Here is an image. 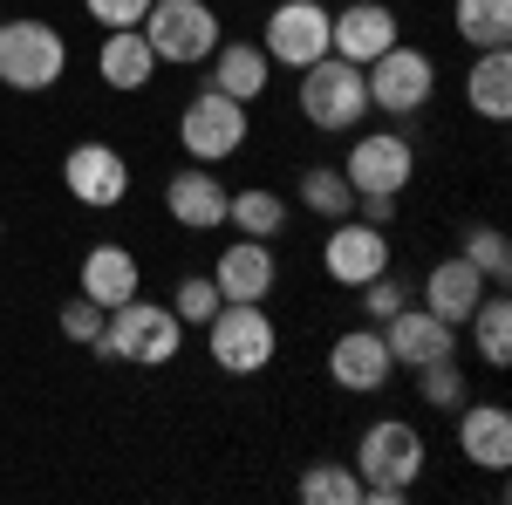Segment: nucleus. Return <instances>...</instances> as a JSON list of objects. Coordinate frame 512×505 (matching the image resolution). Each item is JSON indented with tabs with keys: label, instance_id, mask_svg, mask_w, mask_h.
Segmentation results:
<instances>
[{
	"label": "nucleus",
	"instance_id": "nucleus-9",
	"mask_svg": "<svg viewBox=\"0 0 512 505\" xmlns=\"http://www.w3.org/2000/svg\"><path fill=\"white\" fill-rule=\"evenodd\" d=\"M403 41V21H396L390 0H349V7H328V55H342L355 69H369L383 48Z\"/></svg>",
	"mask_w": 512,
	"mask_h": 505
},
{
	"label": "nucleus",
	"instance_id": "nucleus-20",
	"mask_svg": "<svg viewBox=\"0 0 512 505\" xmlns=\"http://www.w3.org/2000/svg\"><path fill=\"white\" fill-rule=\"evenodd\" d=\"M158 55H151V41L144 28H103V48H96V76L110 82L117 96H137V89H151L158 82Z\"/></svg>",
	"mask_w": 512,
	"mask_h": 505
},
{
	"label": "nucleus",
	"instance_id": "nucleus-3",
	"mask_svg": "<svg viewBox=\"0 0 512 505\" xmlns=\"http://www.w3.org/2000/svg\"><path fill=\"white\" fill-rule=\"evenodd\" d=\"M198 335H205V355L226 376H260V369H274V355H280V328L267 314V301H226Z\"/></svg>",
	"mask_w": 512,
	"mask_h": 505
},
{
	"label": "nucleus",
	"instance_id": "nucleus-26",
	"mask_svg": "<svg viewBox=\"0 0 512 505\" xmlns=\"http://www.w3.org/2000/svg\"><path fill=\"white\" fill-rule=\"evenodd\" d=\"M451 28L465 48H506L512 41V0H451Z\"/></svg>",
	"mask_w": 512,
	"mask_h": 505
},
{
	"label": "nucleus",
	"instance_id": "nucleus-23",
	"mask_svg": "<svg viewBox=\"0 0 512 505\" xmlns=\"http://www.w3.org/2000/svg\"><path fill=\"white\" fill-rule=\"evenodd\" d=\"M465 110L485 117V123H506L512 117V55H506V48H478V55H472Z\"/></svg>",
	"mask_w": 512,
	"mask_h": 505
},
{
	"label": "nucleus",
	"instance_id": "nucleus-28",
	"mask_svg": "<svg viewBox=\"0 0 512 505\" xmlns=\"http://www.w3.org/2000/svg\"><path fill=\"white\" fill-rule=\"evenodd\" d=\"M308 505H362V478H355L349 458H321V465L301 471V485H294Z\"/></svg>",
	"mask_w": 512,
	"mask_h": 505
},
{
	"label": "nucleus",
	"instance_id": "nucleus-21",
	"mask_svg": "<svg viewBox=\"0 0 512 505\" xmlns=\"http://www.w3.org/2000/svg\"><path fill=\"white\" fill-rule=\"evenodd\" d=\"M485 287H492V280H485V273H478L472 260H465V253H451V260H437V267L424 273V294H417V301H424V308H431L437 321L465 328V314H472L478 301H485Z\"/></svg>",
	"mask_w": 512,
	"mask_h": 505
},
{
	"label": "nucleus",
	"instance_id": "nucleus-25",
	"mask_svg": "<svg viewBox=\"0 0 512 505\" xmlns=\"http://www.w3.org/2000/svg\"><path fill=\"white\" fill-rule=\"evenodd\" d=\"M226 226L246 239H280L287 233V198L267 192V185H246V192L226 198Z\"/></svg>",
	"mask_w": 512,
	"mask_h": 505
},
{
	"label": "nucleus",
	"instance_id": "nucleus-34",
	"mask_svg": "<svg viewBox=\"0 0 512 505\" xmlns=\"http://www.w3.org/2000/svg\"><path fill=\"white\" fill-rule=\"evenodd\" d=\"M82 7H89L96 28H137L151 14V0H82Z\"/></svg>",
	"mask_w": 512,
	"mask_h": 505
},
{
	"label": "nucleus",
	"instance_id": "nucleus-15",
	"mask_svg": "<svg viewBox=\"0 0 512 505\" xmlns=\"http://www.w3.org/2000/svg\"><path fill=\"white\" fill-rule=\"evenodd\" d=\"M328 376H335V389H349V396H376V389L396 376L383 328H376V321L342 328V335H335V349H328Z\"/></svg>",
	"mask_w": 512,
	"mask_h": 505
},
{
	"label": "nucleus",
	"instance_id": "nucleus-27",
	"mask_svg": "<svg viewBox=\"0 0 512 505\" xmlns=\"http://www.w3.org/2000/svg\"><path fill=\"white\" fill-rule=\"evenodd\" d=\"M301 205H308L315 219H328V226L349 219L355 212V185L342 178V164H308V171H301Z\"/></svg>",
	"mask_w": 512,
	"mask_h": 505
},
{
	"label": "nucleus",
	"instance_id": "nucleus-6",
	"mask_svg": "<svg viewBox=\"0 0 512 505\" xmlns=\"http://www.w3.org/2000/svg\"><path fill=\"white\" fill-rule=\"evenodd\" d=\"M424 458H431V444H424V430L410 424V417H376V424L362 430V444H355V478L362 485H417L424 478Z\"/></svg>",
	"mask_w": 512,
	"mask_h": 505
},
{
	"label": "nucleus",
	"instance_id": "nucleus-12",
	"mask_svg": "<svg viewBox=\"0 0 512 505\" xmlns=\"http://www.w3.org/2000/svg\"><path fill=\"white\" fill-rule=\"evenodd\" d=\"M260 48L274 69H308L328 55V7L321 0H280L260 28Z\"/></svg>",
	"mask_w": 512,
	"mask_h": 505
},
{
	"label": "nucleus",
	"instance_id": "nucleus-24",
	"mask_svg": "<svg viewBox=\"0 0 512 505\" xmlns=\"http://www.w3.org/2000/svg\"><path fill=\"white\" fill-rule=\"evenodd\" d=\"M465 328H472V349H478L485 369H506V362H512V301H506V294L485 287V301L465 314Z\"/></svg>",
	"mask_w": 512,
	"mask_h": 505
},
{
	"label": "nucleus",
	"instance_id": "nucleus-4",
	"mask_svg": "<svg viewBox=\"0 0 512 505\" xmlns=\"http://www.w3.org/2000/svg\"><path fill=\"white\" fill-rule=\"evenodd\" d=\"M294 76H301V117L315 123L321 137H349V130H362V117H369V82H362L355 62L321 55V62L294 69Z\"/></svg>",
	"mask_w": 512,
	"mask_h": 505
},
{
	"label": "nucleus",
	"instance_id": "nucleus-14",
	"mask_svg": "<svg viewBox=\"0 0 512 505\" xmlns=\"http://www.w3.org/2000/svg\"><path fill=\"white\" fill-rule=\"evenodd\" d=\"M226 198H233V185L219 178V164H178L171 178H164V212L185 226V233H219L226 226Z\"/></svg>",
	"mask_w": 512,
	"mask_h": 505
},
{
	"label": "nucleus",
	"instance_id": "nucleus-18",
	"mask_svg": "<svg viewBox=\"0 0 512 505\" xmlns=\"http://www.w3.org/2000/svg\"><path fill=\"white\" fill-rule=\"evenodd\" d=\"M383 342H390L396 369H424V362H437V355H458V328L437 321L424 301H410V308H396L390 321H383Z\"/></svg>",
	"mask_w": 512,
	"mask_h": 505
},
{
	"label": "nucleus",
	"instance_id": "nucleus-22",
	"mask_svg": "<svg viewBox=\"0 0 512 505\" xmlns=\"http://www.w3.org/2000/svg\"><path fill=\"white\" fill-rule=\"evenodd\" d=\"M205 82H212L219 96H233V103H260L267 82H274V62H267L260 41H219L212 62H205Z\"/></svg>",
	"mask_w": 512,
	"mask_h": 505
},
{
	"label": "nucleus",
	"instance_id": "nucleus-16",
	"mask_svg": "<svg viewBox=\"0 0 512 505\" xmlns=\"http://www.w3.org/2000/svg\"><path fill=\"white\" fill-rule=\"evenodd\" d=\"M212 287L226 301H267L280 287V260H274V239H226L219 260H212Z\"/></svg>",
	"mask_w": 512,
	"mask_h": 505
},
{
	"label": "nucleus",
	"instance_id": "nucleus-17",
	"mask_svg": "<svg viewBox=\"0 0 512 505\" xmlns=\"http://www.w3.org/2000/svg\"><path fill=\"white\" fill-rule=\"evenodd\" d=\"M76 294H89L103 314L123 308V301H137V294H144V267H137V253H130L123 239L89 246V253H82V267H76Z\"/></svg>",
	"mask_w": 512,
	"mask_h": 505
},
{
	"label": "nucleus",
	"instance_id": "nucleus-5",
	"mask_svg": "<svg viewBox=\"0 0 512 505\" xmlns=\"http://www.w3.org/2000/svg\"><path fill=\"white\" fill-rule=\"evenodd\" d=\"M137 28H144V41H151V55L171 62V69H205L212 48L226 41L212 0H151V14H144Z\"/></svg>",
	"mask_w": 512,
	"mask_h": 505
},
{
	"label": "nucleus",
	"instance_id": "nucleus-29",
	"mask_svg": "<svg viewBox=\"0 0 512 505\" xmlns=\"http://www.w3.org/2000/svg\"><path fill=\"white\" fill-rule=\"evenodd\" d=\"M458 253H465V260H472V267L485 273L492 287H506V273H512V246H506V233H499L492 219H472V226L458 233Z\"/></svg>",
	"mask_w": 512,
	"mask_h": 505
},
{
	"label": "nucleus",
	"instance_id": "nucleus-13",
	"mask_svg": "<svg viewBox=\"0 0 512 505\" xmlns=\"http://www.w3.org/2000/svg\"><path fill=\"white\" fill-rule=\"evenodd\" d=\"M321 267H328L335 287H349V294H355L362 280H376V273L390 267V233L349 212V219H335L328 239H321Z\"/></svg>",
	"mask_w": 512,
	"mask_h": 505
},
{
	"label": "nucleus",
	"instance_id": "nucleus-30",
	"mask_svg": "<svg viewBox=\"0 0 512 505\" xmlns=\"http://www.w3.org/2000/svg\"><path fill=\"white\" fill-rule=\"evenodd\" d=\"M465 396H472V383H465V362H458V355H437V362L417 369V403H431V410L451 417Z\"/></svg>",
	"mask_w": 512,
	"mask_h": 505
},
{
	"label": "nucleus",
	"instance_id": "nucleus-35",
	"mask_svg": "<svg viewBox=\"0 0 512 505\" xmlns=\"http://www.w3.org/2000/svg\"><path fill=\"white\" fill-rule=\"evenodd\" d=\"M355 219H369V226H396V192H355Z\"/></svg>",
	"mask_w": 512,
	"mask_h": 505
},
{
	"label": "nucleus",
	"instance_id": "nucleus-36",
	"mask_svg": "<svg viewBox=\"0 0 512 505\" xmlns=\"http://www.w3.org/2000/svg\"><path fill=\"white\" fill-rule=\"evenodd\" d=\"M0 239H7V219H0Z\"/></svg>",
	"mask_w": 512,
	"mask_h": 505
},
{
	"label": "nucleus",
	"instance_id": "nucleus-11",
	"mask_svg": "<svg viewBox=\"0 0 512 505\" xmlns=\"http://www.w3.org/2000/svg\"><path fill=\"white\" fill-rule=\"evenodd\" d=\"M62 192L89 205V212H117L123 198H130V157L117 144H76V151L62 157Z\"/></svg>",
	"mask_w": 512,
	"mask_h": 505
},
{
	"label": "nucleus",
	"instance_id": "nucleus-19",
	"mask_svg": "<svg viewBox=\"0 0 512 505\" xmlns=\"http://www.w3.org/2000/svg\"><path fill=\"white\" fill-rule=\"evenodd\" d=\"M451 417H458V451H465L478 471L499 478V471L512 465V410L506 403H472V396H465Z\"/></svg>",
	"mask_w": 512,
	"mask_h": 505
},
{
	"label": "nucleus",
	"instance_id": "nucleus-2",
	"mask_svg": "<svg viewBox=\"0 0 512 505\" xmlns=\"http://www.w3.org/2000/svg\"><path fill=\"white\" fill-rule=\"evenodd\" d=\"M62 76H69V35L55 21H35V14L0 21V82L14 96H48Z\"/></svg>",
	"mask_w": 512,
	"mask_h": 505
},
{
	"label": "nucleus",
	"instance_id": "nucleus-31",
	"mask_svg": "<svg viewBox=\"0 0 512 505\" xmlns=\"http://www.w3.org/2000/svg\"><path fill=\"white\" fill-rule=\"evenodd\" d=\"M219 308H226V294L212 287V273H185V280L171 287V314H178L185 328H205Z\"/></svg>",
	"mask_w": 512,
	"mask_h": 505
},
{
	"label": "nucleus",
	"instance_id": "nucleus-10",
	"mask_svg": "<svg viewBox=\"0 0 512 505\" xmlns=\"http://www.w3.org/2000/svg\"><path fill=\"white\" fill-rule=\"evenodd\" d=\"M342 178H349L355 192H396L417 178V144L403 137V130H362L342 157Z\"/></svg>",
	"mask_w": 512,
	"mask_h": 505
},
{
	"label": "nucleus",
	"instance_id": "nucleus-7",
	"mask_svg": "<svg viewBox=\"0 0 512 505\" xmlns=\"http://www.w3.org/2000/svg\"><path fill=\"white\" fill-rule=\"evenodd\" d=\"M178 144H185L192 164H226V157H239L246 151V103L219 96L205 82L198 96H185V110H178Z\"/></svg>",
	"mask_w": 512,
	"mask_h": 505
},
{
	"label": "nucleus",
	"instance_id": "nucleus-33",
	"mask_svg": "<svg viewBox=\"0 0 512 505\" xmlns=\"http://www.w3.org/2000/svg\"><path fill=\"white\" fill-rule=\"evenodd\" d=\"M103 321H110V314L96 308L89 294H69V301H62V314H55V328H62V335H69L76 349H89V342L103 335Z\"/></svg>",
	"mask_w": 512,
	"mask_h": 505
},
{
	"label": "nucleus",
	"instance_id": "nucleus-8",
	"mask_svg": "<svg viewBox=\"0 0 512 505\" xmlns=\"http://www.w3.org/2000/svg\"><path fill=\"white\" fill-rule=\"evenodd\" d=\"M362 82H369V110H383V117H417L437 96V62L424 48L396 41V48H383V55L362 69Z\"/></svg>",
	"mask_w": 512,
	"mask_h": 505
},
{
	"label": "nucleus",
	"instance_id": "nucleus-1",
	"mask_svg": "<svg viewBox=\"0 0 512 505\" xmlns=\"http://www.w3.org/2000/svg\"><path fill=\"white\" fill-rule=\"evenodd\" d=\"M178 349H185V321L171 314V301H144V294L110 308L103 335L89 342L96 362H137V369H164Z\"/></svg>",
	"mask_w": 512,
	"mask_h": 505
},
{
	"label": "nucleus",
	"instance_id": "nucleus-32",
	"mask_svg": "<svg viewBox=\"0 0 512 505\" xmlns=\"http://www.w3.org/2000/svg\"><path fill=\"white\" fill-rule=\"evenodd\" d=\"M355 294H362V321H376V328H383V321H390L396 308H410V287H403V280H396L390 267L376 273V280H362Z\"/></svg>",
	"mask_w": 512,
	"mask_h": 505
}]
</instances>
